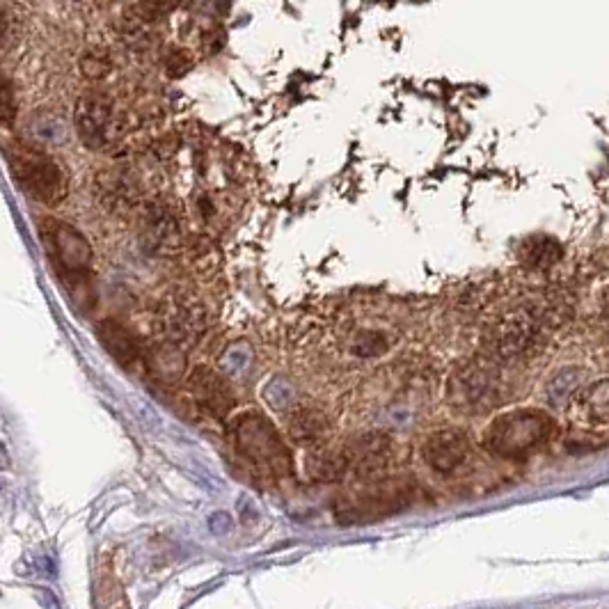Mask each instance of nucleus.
Wrapping results in <instances>:
<instances>
[{"instance_id": "obj_1", "label": "nucleus", "mask_w": 609, "mask_h": 609, "mask_svg": "<svg viewBox=\"0 0 609 609\" xmlns=\"http://www.w3.org/2000/svg\"><path fill=\"white\" fill-rule=\"evenodd\" d=\"M555 419L543 410H509L490 422L486 447L502 458H522L541 449L555 435Z\"/></svg>"}, {"instance_id": "obj_2", "label": "nucleus", "mask_w": 609, "mask_h": 609, "mask_svg": "<svg viewBox=\"0 0 609 609\" xmlns=\"http://www.w3.org/2000/svg\"><path fill=\"white\" fill-rule=\"evenodd\" d=\"M7 165H10L14 184L33 202L44 204V207H60L67 200V174L49 154L28 145H14L7 152Z\"/></svg>"}, {"instance_id": "obj_3", "label": "nucleus", "mask_w": 609, "mask_h": 609, "mask_svg": "<svg viewBox=\"0 0 609 609\" xmlns=\"http://www.w3.org/2000/svg\"><path fill=\"white\" fill-rule=\"evenodd\" d=\"M559 307H518L506 312L486 335V348L495 360L525 358L536 348L543 326L552 321Z\"/></svg>"}, {"instance_id": "obj_4", "label": "nucleus", "mask_w": 609, "mask_h": 609, "mask_svg": "<svg viewBox=\"0 0 609 609\" xmlns=\"http://www.w3.org/2000/svg\"><path fill=\"white\" fill-rule=\"evenodd\" d=\"M39 241L62 278L71 284L85 282L92 275V245L74 225L60 218L44 216L39 220Z\"/></svg>"}, {"instance_id": "obj_5", "label": "nucleus", "mask_w": 609, "mask_h": 609, "mask_svg": "<svg viewBox=\"0 0 609 609\" xmlns=\"http://www.w3.org/2000/svg\"><path fill=\"white\" fill-rule=\"evenodd\" d=\"M236 449L248 461L261 465L275 474L291 472V452L284 445L278 429L266 417L245 413L234 422Z\"/></svg>"}, {"instance_id": "obj_6", "label": "nucleus", "mask_w": 609, "mask_h": 609, "mask_svg": "<svg viewBox=\"0 0 609 609\" xmlns=\"http://www.w3.org/2000/svg\"><path fill=\"white\" fill-rule=\"evenodd\" d=\"M413 490L410 479H374L355 495L344 497L337 513L348 522L381 520L413 504Z\"/></svg>"}, {"instance_id": "obj_7", "label": "nucleus", "mask_w": 609, "mask_h": 609, "mask_svg": "<svg viewBox=\"0 0 609 609\" xmlns=\"http://www.w3.org/2000/svg\"><path fill=\"white\" fill-rule=\"evenodd\" d=\"M502 397L500 371L490 362H472L456 371L449 383V401L463 413H484Z\"/></svg>"}, {"instance_id": "obj_8", "label": "nucleus", "mask_w": 609, "mask_h": 609, "mask_svg": "<svg viewBox=\"0 0 609 609\" xmlns=\"http://www.w3.org/2000/svg\"><path fill=\"white\" fill-rule=\"evenodd\" d=\"M348 470H353L358 477L376 479L390 468L394 456V442L387 433L371 431L362 433L351 440L344 449Z\"/></svg>"}, {"instance_id": "obj_9", "label": "nucleus", "mask_w": 609, "mask_h": 609, "mask_svg": "<svg viewBox=\"0 0 609 609\" xmlns=\"http://www.w3.org/2000/svg\"><path fill=\"white\" fill-rule=\"evenodd\" d=\"M188 390H191L197 406L213 417L223 419L234 410L232 387L218 371L209 367H197L188 376Z\"/></svg>"}, {"instance_id": "obj_10", "label": "nucleus", "mask_w": 609, "mask_h": 609, "mask_svg": "<svg viewBox=\"0 0 609 609\" xmlns=\"http://www.w3.org/2000/svg\"><path fill=\"white\" fill-rule=\"evenodd\" d=\"M470 452L468 435L458 429H442L431 433L422 445V456L431 470L440 474H452L461 468Z\"/></svg>"}, {"instance_id": "obj_11", "label": "nucleus", "mask_w": 609, "mask_h": 609, "mask_svg": "<svg viewBox=\"0 0 609 609\" xmlns=\"http://www.w3.org/2000/svg\"><path fill=\"white\" fill-rule=\"evenodd\" d=\"M76 133L87 149H101L108 142L110 104L99 94H85L76 104Z\"/></svg>"}, {"instance_id": "obj_12", "label": "nucleus", "mask_w": 609, "mask_h": 609, "mask_svg": "<svg viewBox=\"0 0 609 609\" xmlns=\"http://www.w3.org/2000/svg\"><path fill=\"white\" fill-rule=\"evenodd\" d=\"M97 335L106 351L113 355V358L120 362L122 367H133L138 360L145 358L140 339L133 335L131 328H126L120 321H115V319L101 321L97 328Z\"/></svg>"}, {"instance_id": "obj_13", "label": "nucleus", "mask_w": 609, "mask_h": 609, "mask_svg": "<svg viewBox=\"0 0 609 609\" xmlns=\"http://www.w3.org/2000/svg\"><path fill=\"white\" fill-rule=\"evenodd\" d=\"M328 417L321 410L303 408L289 417V433L300 445H319L328 435Z\"/></svg>"}, {"instance_id": "obj_14", "label": "nucleus", "mask_w": 609, "mask_h": 609, "mask_svg": "<svg viewBox=\"0 0 609 609\" xmlns=\"http://www.w3.org/2000/svg\"><path fill=\"white\" fill-rule=\"evenodd\" d=\"M145 362H147V369L152 371L158 381H165V383L179 381L186 371L184 353L170 344H161V346L152 348V351L145 355Z\"/></svg>"}, {"instance_id": "obj_15", "label": "nucleus", "mask_w": 609, "mask_h": 609, "mask_svg": "<svg viewBox=\"0 0 609 609\" xmlns=\"http://www.w3.org/2000/svg\"><path fill=\"white\" fill-rule=\"evenodd\" d=\"M520 261L529 268H550L555 266L557 261L564 255L559 241L550 239V236L539 234V236H529L520 243Z\"/></svg>"}, {"instance_id": "obj_16", "label": "nucleus", "mask_w": 609, "mask_h": 609, "mask_svg": "<svg viewBox=\"0 0 609 609\" xmlns=\"http://www.w3.org/2000/svg\"><path fill=\"white\" fill-rule=\"evenodd\" d=\"M307 470L319 481H337L342 479L348 470V461L344 452H332V449H321L310 456Z\"/></svg>"}, {"instance_id": "obj_17", "label": "nucleus", "mask_w": 609, "mask_h": 609, "mask_svg": "<svg viewBox=\"0 0 609 609\" xmlns=\"http://www.w3.org/2000/svg\"><path fill=\"white\" fill-rule=\"evenodd\" d=\"M582 408L589 422L609 424V378L593 383L589 390L582 394Z\"/></svg>"}, {"instance_id": "obj_18", "label": "nucleus", "mask_w": 609, "mask_h": 609, "mask_svg": "<svg viewBox=\"0 0 609 609\" xmlns=\"http://www.w3.org/2000/svg\"><path fill=\"white\" fill-rule=\"evenodd\" d=\"M17 94H14V83L5 74H0V129H12L17 122Z\"/></svg>"}, {"instance_id": "obj_19", "label": "nucleus", "mask_w": 609, "mask_h": 609, "mask_svg": "<svg viewBox=\"0 0 609 609\" xmlns=\"http://www.w3.org/2000/svg\"><path fill=\"white\" fill-rule=\"evenodd\" d=\"M582 374L577 369H564L561 374H557L552 378L550 385V401L552 403H561L564 399H568L573 394V387L580 385Z\"/></svg>"}, {"instance_id": "obj_20", "label": "nucleus", "mask_w": 609, "mask_h": 609, "mask_svg": "<svg viewBox=\"0 0 609 609\" xmlns=\"http://www.w3.org/2000/svg\"><path fill=\"white\" fill-rule=\"evenodd\" d=\"M7 33H10V21H7V14L0 10V46L5 44Z\"/></svg>"}]
</instances>
